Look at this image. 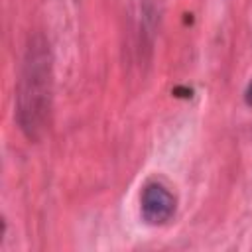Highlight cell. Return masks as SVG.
I'll list each match as a JSON object with an SVG mask.
<instances>
[{
  "label": "cell",
  "mask_w": 252,
  "mask_h": 252,
  "mask_svg": "<svg viewBox=\"0 0 252 252\" xmlns=\"http://www.w3.org/2000/svg\"><path fill=\"white\" fill-rule=\"evenodd\" d=\"M140 211L148 224L161 226L175 213V197L159 183H148L140 197Z\"/></svg>",
  "instance_id": "cell-2"
},
{
  "label": "cell",
  "mask_w": 252,
  "mask_h": 252,
  "mask_svg": "<svg viewBox=\"0 0 252 252\" xmlns=\"http://www.w3.org/2000/svg\"><path fill=\"white\" fill-rule=\"evenodd\" d=\"M51 112V53L43 35H33L22 59L16 87V118L30 140H39Z\"/></svg>",
  "instance_id": "cell-1"
},
{
  "label": "cell",
  "mask_w": 252,
  "mask_h": 252,
  "mask_svg": "<svg viewBox=\"0 0 252 252\" xmlns=\"http://www.w3.org/2000/svg\"><path fill=\"white\" fill-rule=\"evenodd\" d=\"M246 102L252 106V81H250V85H248V89H246Z\"/></svg>",
  "instance_id": "cell-3"
}]
</instances>
